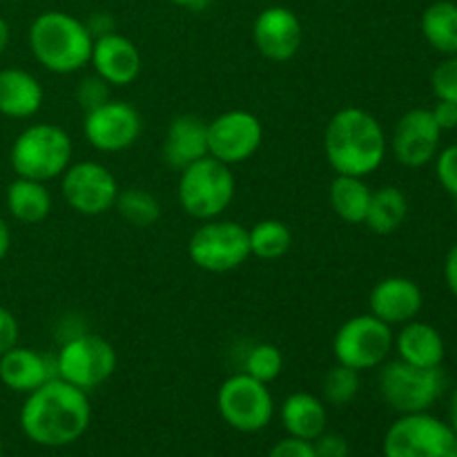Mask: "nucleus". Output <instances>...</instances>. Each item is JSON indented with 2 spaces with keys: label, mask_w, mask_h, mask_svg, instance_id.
Here are the masks:
<instances>
[{
  "label": "nucleus",
  "mask_w": 457,
  "mask_h": 457,
  "mask_svg": "<svg viewBox=\"0 0 457 457\" xmlns=\"http://www.w3.org/2000/svg\"><path fill=\"white\" fill-rule=\"evenodd\" d=\"M388 138L382 123L361 107H342L324 129V154L335 174L369 177L384 163Z\"/></svg>",
  "instance_id": "2"
},
{
  "label": "nucleus",
  "mask_w": 457,
  "mask_h": 457,
  "mask_svg": "<svg viewBox=\"0 0 457 457\" xmlns=\"http://www.w3.org/2000/svg\"><path fill=\"white\" fill-rule=\"evenodd\" d=\"M168 3L177 4V7L187 9V12H204L210 4V0H168Z\"/></svg>",
  "instance_id": "42"
},
{
  "label": "nucleus",
  "mask_w": 457,
  "mask_h": 457,
  "mask_svg": "<svg viewBox=\"0 0 457 457\" xmlns=\"http://www.w3.org/2000/svg\"><path fill=\"white\" fill-rule=\"evenodd\" d=\"M217 409L223 422L239 433H259L272 422L275 400L268 384L235 373L217 391Z\"/></svg>",
  "instance_id": "11"
},
{
  "label": "nucleus",
  "mask_w": 457,
  "mask_h": 457,
  "mask_svg": "<svg viewBox=\"0 0 457 457\" xmlns=\"http://www.w3.org/2000/svg\"><path fill=\"white\" fill-rule=\"evenodd\" d=\"M382 453L384 457H455L457 436L428 411L402 415L388 427Z\"/></svg>",
  "instance_id": "10"
},
{
  "label": "nucleus",
  "mask_w": 457,
  "mask_h": 457,
  "mask_svg": "<svg viewBox=\"0 0 457 457\" xmlns=\"http://www.w3.org/2000/svg\"><path fill=\"white\" fill-rule=\"evenodd\" d=\"M110 98V85L101 79V76H87L76 87V103L83 112L94 110V107L103 105Z\"/></svg>",
  "instance_id": "33"
},
{
  "label": "nucleus",
  "mask_w": 457,
  "mask_h": 457,
  "mask_svg": "<svg viewBox=\"0 0 457 457\" xmlns=\"http://www.w3.org/2000/svg\"><path fill=\"white\" fill-rule=\"evenodd\" d=\"M442 129L437 128L431 110L415 107L409 110L400 120L391 137V152L395 161L404 168H422L431 163L440 152Z\"/></svg>",
  "instance_id": "15"
},
{
  "label": "nucleus",
  "mask_w": 457,
  "mask_h": 457,
  "mask_svg": "<svg viewBox=\"0 0 457 457\" xmlns=\"http://www.w3.org/2000/svg\"><path fill=\"white\" fill-rule=\"evenodd\" d=\"M393 348L397 351V360L420 369H437L445 361V339L440 330L418 320L402 326L393 339Z\"/></svg>",
  "instance_id": "22"
},
{
  "label": "nucleus",
  "mask_w": 457,
  "mask_h": 457,
  "mask_svg": "<svg viewBox=\"0 0 457 457\" xmlns=\"http://www.w3.org/2000/svg\"><path fill=\"white\" fill-rule=\"evenodd\" d=\"M431 114L442 132L457 129V103L440 101V98H437V103H436V107L431 110Z\"/></svg>",
  "instance_id": "38"
},
{
  "label": "nucleus",
  "mask_w": 457,
  "mask_h": 457,
  "mask_svg": "<svg viewBox=\"0 0 457 457\" xmlns=\"http://www.w3.org/2000/svg\"><path fill=\"white\" fill-rule=\"evenodd\" d=\"M120 187L110 168L98 161L71 163L61 177V195L74 212L98 217L114 208Z\"/></svg>",
  "instance_id": "12"
},
{
  "label": "nucleus",
  "mask_w": 457,
  "mask_h": 457,
  "mask_svg": "<svg viewBox=\"0 0 457 457\" xmlns=\"http://www.w3.org/2000/svg\"><path fill=\"white\" fill-rule=\"evenodd\" d=\"M52 378H56V364L40 351L13 346L0 355V382L9 391L27 395Z\"/></svg>",
  "instance_id": "20"
},
{
  "label": "nucleus",
  "mask_w": 457,
  "mask_h": 457,
  "mask_svg": "<svg viewBox=\"0 0 457 457\" xmlns=\"http://www.w3.org/2000/svg\"><path fill=\"white\" fill-rule=\"evenodd\" d=\"M45 89L31 71L22 67L0 70V114L7 119H31L40 112Z\"/></svg>",
  "instance_id": "21"
},
{
  "label": "nucleus",
  "mask_w": 457,
  "mask_h": 457,
  "mask_svg": "<svg viewBox=\"0 0 457 457\" xmlns=\"http://www.w3.org/2000/svg\"><path fill=\"white\" fill-rule=\"evenodd\" d=\"M143 120L137 107L128 101L107 98L103 105L85 112V141L98 152H125L141 138Z\"/></svg>",
  "instance_id": "13"
},
{
  "label": "nucleus",
  "mask_w": 457,
  "mask_h": 457,
  "mask_svg": "<svg viewBox=\"0 0 457 457\" xmlns=\"http://www.w3.org/2000/svg\"><path fill=\"white\" fill-rule=\"evenodd\" d=\"M89 65L94 67V74L101 76L107 85L125 87L141 76L143 58L128 36L112 31V34L94 38Z\"/></svg>",
  "instance_id": "17"
},
{
  "label": "nucleus",
  "mask_w": 457,
  "mask_h": 457,
  "mask_svg": "<svg viewBox=\"0 0 457 457\" xmlns=\"http://www.w3.org/2000/svg\"><path fill=\"white\" fill-rule=\"evenodd\" d=\"M54 364H56V378L89 393L114 375L119 355L107 339L83 333L62 344Z\"/></svg>",
  "instance_id": "8"
},
{
  "label": "nucleus",
  "mask_w": 457,
  "mask_h": 457,
  "mask_svg": "<svg viewBox=\"0 0 457 457\" xmlns=\"http://www.w3.org/2000/svg\"><path fill=\"white\" fill-rule=\"evenodd\" d=\"M422 306V288L409 277H384L369 295L370 315L382 320L391 328L418 320Z\"/></svg>",
  "instance_id": "18"
},
{
  "label": "nucleus",
  "mask_w": 457,
  "mask_h": 457,
  "mask_svg": "<svg viewBox=\"0 0 457 457\" xmlns=\"http://www.w3.org/2000/svg\"><path fill=\"white\" fill-rule=\"evenodd\" d=\"M436 174L446 192L457 199V143L437 152L436 156Z\"/></svg>",
  "instance_id": "34"
},
{
  "label": "nucleus",
  "mask_w": 457,
  "mask_h": 457,
  "mask_svg": "<svg viewBox=\"0 0 457 457\" xmlns=\"http://www.w3.org/2000/svg\"><path fill=\"white\" fill-rule=\"evenodd\" d=\"M248 241L250 257L277 262L288 254L290 245H293V232H290L288 223L279 221V219H263L248 228Z\"/></svg>",
  "instance_id": "28"
},
{
  "label": "nucleus",
  "mask_w": 457,
  "mask_h": 457,
  "mask_svg": "<svg viewBox=\"0 0 457 457\" xmlns=\"http://www.w3.org/2000/svg\"><path fill=\"white\" fill-rule=\"evenodd\" d=\"M445 279H446V286H449L451 293L457 297V244L449 250V254H446Z\"/></svg>",
  "instance_id": "40"
},
{
  "label": "nucleus",
  "mask_w": 457,
  "mask_h": 457,
  "mask_svg": "<svg viewBox=\"0 0 457 457\" xmlns=\"http://www.w3.org/2000/svg\"><path fill=\"white\" fill-rule=\"evenodd\" d=\"M4 205L18 223L34 226L45 221L52 212V195L43 181L16 177L4 192Z\"/></svg>",
  "instance_id": "24"
},
{
  "label": "nucleus",
  "mask_w": 457,
  "mask_h": 457,
  "mask_svg": "<svg viewBox=\"0 0 457 457\" xmlns=\"http://www.w3.org/2000/svg\"><path fill=\"white\" fill-rule=\"evenodd\" d=\"M9 40H12V29H9V22L0 16V56L9 47Z\"/></svg>",
  "instance_id": "43"
},
{
  "label": "nucleus",
  "mask_w": 457,
  "mask_h": 457,
  "mask_svg": "<svg viewBox=\"0 0 457 457\" xmlns=\"http://www.w3.org/2000/svg\"><path fill=\"white\" fill-rule=\"evenodd\" d=\"M74 143L70 134L54 123H31L12 143L9 163L16 177L54 181L71 165Z\"/></svg>",
  "instance_id": "4"
},
{
  "label": "nucleus",
  "mask_w": 457,
  "mask_h": 457,
  "mask_svg": "<svg viewBox=\"0 0 457 457\" xmlns=\"http://www.w3.org/2000/svg\"><path fill=\"white\" fill-rule=\"evenodd\" d=\"M18 3H27V0H18Z\"/></svg>",
  "instance_id": "46"
},
{
  "label": "nucleus",
  "mask_w": 457,
  "mask_h": 457,
  "mask_svg": "<svg viewBox=\"0 0 457 457\" xmlns=\"http://www.w3.org/2000/svg\"><path fill=\"white\" fill-rule=\"evenodd\" d=\"M431 87L440 101L457 103V54L442 61L440 65L433 70Z\"/></svg>",
  "instance_id": "32"
},
{
  "label": "nucleus",
  "mask_w": 457,
  "mask_h": 457,
  "mask_svg": "<svg viewBox=\"0 0 457 457\" xmlns=\"http://www.w3.org/2000/svg\"><path fill=\"white\" fill-rule=\"evenodd\" d=\"M422 36L433 49L446 56L457 54V4L436 0L422 13Z\"/></svg>",
  "instance_id": "27"
},
{
  "label": "nucleus",
  "mask_w": 457,
  "mask_h": 457,
  "mask_svg": "<svg viewBox=\"0 0 457 457\" xmlns=\"http://www.w3.org/2000/svg\"><path fill=\"white\" fill-rule=\"evenodd\" d=\"M85 25H87L92 38H98V36H105V34H112V31H114V21H112L107 13H94V16L89 18Z\"/></svg>",
  "instance_id": "39"
},
{
  "label": "nucleus",
  "mask_w": 457,
  "mask_h": 457,
  "mask_svg": "<svg viewBox=\"0 0 457 457\" xmlns=\"http://www.w3.org/2000/svg\"><path fill=\"white\" fill-rule=\"evenodd\" d=\"M18 337H21V326H18L16 315L9 308L0 306V355L18 346Z\"/></svg>",
  "instance_id": "36"
},
{
  "label": "nucleus",
  "mask_w": 457,
  "mask_h": 457,
  "mask_svg": "<svg viewBox=\"0 0 457 457\" xmlns=\"http://www.w3.org/2000/svg\"><path fill=\"white\" fill-rule=\"evenodd\" d=\"M208 154V120L196 114L174 116L163 138L165 165L181 172Z\"/></svg>",
  "instance_id": "19"
},
{
  "label": "nucleus",
  "mask_w": 457,
  "mask_h": 457,
  "mask_svg": "<svg viewBox=\"0 0 457 457\" xmlns=\"http://www.w3.org/2000/svg\"><path fill=\"white\" fill-rule=\"evenodd\" d=\"M409 214V199L395 186H384L373 190L366 212L364 226L375 235H393L400 230Z\"/></svg>",
  "instance_id": "26"
},
{
  "label": "nucleus",
  "mask_w": 457,
  "mask_h": 457,
  "mask_svg": "<svg viewBox=\"0 0 457 457\" xmlns=\"http://www.w3.org/2000/svg\"><path fill=\"white\" fill-rule=\"evenodd\" d=\"M446 388V375L442 366L420 369L406 361H384L379 366L378 391L384 404L400 415L427 413L442 397Z\"/></svg>",
  "instance_id": "6"
},
{
  "label": "nucleus",
  "mask_w": 457,
  "mask_h": 457,
  "mask_svg": "<svg viewBox=\"0 0 457 457\" xmlns=\"http://www.w3.org/2000/svg\"><path fill=\"white\" fill-rule=\"evenodd\" d=\"M281 424L290 437L306 442L317 440L328 427L324 400L308 391L290 393L281 404Z\"/></svg>",
  "instance_id": "23"
},
{
  "label": "nucleus",
  "mask_w": 457,
  "mask_h": 457,
  "mask_svg": "<svg viewBox=\"0 0 457 457\" xmlns=\"http://www.w3.org/2000/svg\"><path fill=\"white\" fill-rule=\"evenodd\" d=\"M391 326L375 315H355L344 321L333 337V355L337 364L357 370L379 369L393 351Z\"/></svg>",
  "instance_id": "9"
},
{
  "label": "nucleus",
  "mask_w": 457,
  "mask_h": 457,
  "mask_svg": "<svg viewBox=\"0 0 457 457\" xmlns=\"http://www.w3.org/2000/svg\"><path fill=\"white\" fill-rule=\"evenodd\" d=\"M451 428H453V433L457 436V388L453 391V397H451Z\"/></svg>",
  "instance_id": "44"
},
{
  "label": "nucleus",
  "mask_w": 457,
  "mask_h": 457,
  "mask_svg": "<svg viewBox=\"0 0 457 457\" xmlns=\"http://www.w3.org/2000/svg\"><path fill=\"white\" fill-rule=\"evenodd\" d=\"M312 451L315 457H348L351 455V446L342 433L324 431L317 440H312Z\"/></svg>",
  "instance_id": "35"
},
{
  "label": "nucleus",
  "mask_w": 457,
  "mask_h": 457,
  "mask_svg": "<svg viewBox=\"0 0 457 457\" xmlns=\"http://www.w3.org/2000/svg\"><path fill=\"white\" fill-rule=\"evenodd\" d=\"M455 457H457V453H455Z\"/></svg>",
  "instance_id": "47"
},
{
  "label": "nucleus",
  "mask_w": 457,
  "mask_h": 457,
  "mask_svg": "<svg viewBox=\"0 0 457 457\" xmlns=\"http://www.w3.org/2000/svg\"><path fill=\"white\" fill-rule=\"evenodd\" d=\"M114 208L134 228H150L161 219V204L154 195L141 187H125L116 196Z\"/></svg>",
  "instance_id": "29"
},
{
  "label": "nucleus",
  "mask_w": 457,
  "mask_h": 457,
  "mask_svg": "<svg viewBox=\"0 0 457 457\" xmlns=\"http://www.w3.org/2000/svg\"><path fill=\"white\" fill-rule=\"evenodd\" d=\"M361 379L360 373L344 364H335L326 370L324 382H321V397L324 404L330 406H348L360 395Z\"/></svg>",
  "instance_id": "30"
},
{
  "label": "nucleus",
  "mask_w": 457,
  "mask_h": 457,
  "mask_svg": "<svg viewBox=\"0 0 457 457\" xmlns=\"http://www.w3.org/2000/svg\"><path fill=\"white\" fill-rule=\"evenodd\" d=\"M187 257L196 268L212 275L237 270L250 259L248 228L221 217L201 221L187 241Z\"/></svg>",
  "instance_id": "7"
},
{
  "label": "nucleus",
  "mask_w": 457,
  "mask_h": 457,
  "mask_svg": "<svg viewBox=\"0 0 457 457\" xmlns=\"http://www.w3.org/2000/svg\"><path fill=\"white\" fill-rule=\"evenodd\" d=\"M92 422V404L87 393L61 378H52L27 393L21 409V428L27 440L38 446L74 445L87 433Z\"/></svg>",
  "instance_id": "1"
},
{
  "label": "nucleus",
  "mask_w": 457,
  "mask_h": 457,
  "mask_svg": "<svg viewBox=\"0 0 457 457\" xmlns=\"http://www.w3.org/2000/svg\"><path fill=\"white\" fill-rule=\"evenodd\" d=\"M268 457H315V451H312V442L288 436L272 446Z\"/></svg>",
  "instance_id": "37"
},
{
  "label": "nucleus",
  "mask_w": 457,
  "mask_h": 457,
  "mask_svg": "<svg viewBox=\"0 0 457 457\" xmlns=\"http://www.w3.org/2000/svg\"><path fill=\"white\" fill-rule=\"evenodd\" d=\"M253 40L257 52L272 62L295 58L303 43V25L297 13L281 4L262 9L253 22Z\"/></svg>",
  "instance_id": "16"
},
{
  "label": "nucleus",
  "mask_w": 457,
  "mask_h": 457,
  "mask_svg": "<svg viewBox=\"0 0 457 457\" xmlns=\"http://www.w3.org/2000/svg\"><path fill=\"white\" fill-rule=\"evenodd\" d=\"M31 56L52 74H76L89 65L94 38L85 21L67 12H43L31 21L27 34Z\"/></svg>",
  "instance_id": "3"
},
{
  "label": "nucleus",
  "mask_w": 457,
  "mask_h": 457,
  "mask_svg": "<svg viewBox=\"0 0 457 457\" xmlns=\"http://www.w3.org/2000/svg\"><path fill=\"white\" fill-rule=\"evenodd\" d=\"M263 143V123L248 110H228L208 123V152L226 165L253 159Z\"/></svg>",
  "instance_id": "14"
},
{
  "label": "nucleus",
  "mask_w": 457,
  "mask_h": 457,
  "mask_svg": "<svg viewBox=\"0 0 457 457\" xmlns=\"http://www.w3.org/2000/svg\"><path fill=\"white\" fill-rule=\"evenodd\" d=\"M370 195L373 190L364 177H348V174H335L328 187V204L333 212L351 226H364L366 212H369Z\"/></svg>",
  "instance_id": "25"
},
{
  "label": "nucleus",
  "mask_w": 457,
  "mask_h": 457,
  "mask_svg": "<svg viewBox=\"0 0 457 457\" xmlns=\"http://www.w3.org/2000/svg\"><path fill=\"white\" fill-rule=\"evenodd\" d=\"M0 457H3V442H0Z\"/></svg>",
  "instance_id": "45"
},
{
  "label": "nucleus",
  "mask_w": 457,
  "mask_h": 457,
  "mask_svg": "<svg viewBox=\"0 0 457 457\" xmlns=\"http://www.w3.org/2000/svg\"><path fill=\"white\" fill-rule=\"evenodd\" d=\"M284 370V353L275 344H254L244 357V370L241 373L259 379L263 384L275 382Z\"/></svg>",
  "instance_id": "31"
},
{
  "label": "nucleus",
  "mask_w": 457,
  "mask_h": 457,
  "mask_svg": "<svg viewBox=\"0 0 457 457\" xmlns=\"http://www.w3.org/2000/svg\"><path fill=\"white\" fill-rule=\"evenodd\" d=\"M235 192L237 181L230 165L212 159L210 154L183 168L179 174V205L196 221L221 217L230 208Z\"/></svg>",
  "instance_id": "5"
},
{
  "label": "nucleus",
  "mask_w": 457,
  "mask_h": 457,
  "mask_svg": "<svg viewBox=\"0 0 457 457\" xmlns=\"http://www.w3.org/2000/svg\"><path fill=\"white\" fill-rule=\"evenodd\" d=\"M9 248H12V228L4 221V217H0V262L7 257Z\"/></svg>",
  "instance_id": "41"
}]
</instances>
